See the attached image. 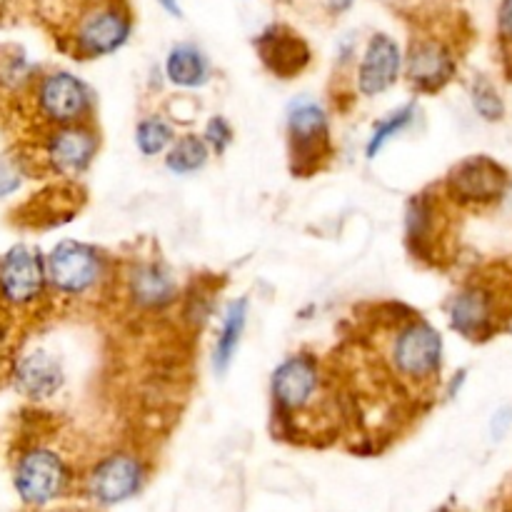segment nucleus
<instances>
[{
  "instance_id": "1",
  "label": "nucleus",
  "mask_w": 512,
  "mask_h": 512,
  "mask_svg": "<svg viewBox=\"0 0 512 512\" xmlns=\"http://www.w3.org/2000/svg\"><path fill=\"white\" fill-rule=\"evenodd\" d=\"M45 285V258L38 248L20 243L0 258V305L8 313L33 308L43 298Z\"/></svg>"
},
{
  "instance_id": "2",
  "label": "nucleus",
  "mask_w": 512,
  "mask_h": 512,
  "mask_svg": "<svg viewBox=\"0 0 512 512\" xmlns=\"http://www.w3.org/2000/svg\"><path fill=\"white\" fill-rule=\"evenodd\" d=\"M45 275L55 293L80 298L103 280V258L93 245L63 240L45 258Z\"/></svg>"
},
{
  "instance_id": "3",
  "label": "nucleus",
  "mask_w": 512,
  "mask_h": 512,
  "mask_svg": "<svg viewBox=\"0 0 512 512\" xmlns=\"http://www.w3.org/2000/svg\"><path fill=\"white\" fill-rule=\"evenodd\" d=\"M390 360H393L395 373L403 380H430L440 370L443 360V340L433 325L423 320L403 325L395 333L393 348H390Z\"/></svg>"
},
{
  "instance_id": "4",
  "label": "nucleus",
  "mask_w": 512,
  "mask_h": 512,
  "mask_svg": "<svg viewBox=\"0 0 512 512\" xmlns=\"http://www.w3.org/2000/svg\"><path fill=\"white\" fill-rule=\"evenodd\" d=\"M288 135L290 155H293V173H313V170H318L320 160L328 158V115H325V110L318 103L300 100V103L290 108Z\"/></svg>"
},
{
  "instance_id": "5",
  "label": "nucleus",
  "mask_w": 512,
  "mask_h": 512,
  "mask_svg": "<svg viewBox=\"0 0 512 512\" xmlns=\"http://www.w3.org/2000/svg\"><path fill=\"white\" fill-rule=\"evenodd\" d=\"M68 480L63 458L48 448H30L15 460L13 485L28 505H45L58 498Z\"/></svg>"
},
{
  "instance_id": "6",
  "label": "nucleus",
  "mask_w": 512,
  "mask_h": 512,
  "mask_svg": "<svg viewBox=\"0 0 512 512\" xmlns=\"http://www.w3.org/2000/svg\"><path fill=\"white\" fill-rule=\"evenodd\" d=\"M273 400L278 410L288 418L308 410L320 395V368L313 355H293L275 368Z\"/></svg>"
},
{
  "instance_id": "7",
  "label": "nucleus",
  "mask_w": 512,
  "mask_h": 512,
  "mask_svg": "<svg viewBox=\"0 0 512 512\" xmlns=\"http://www.w3.org/2000/svg\"><path fill=\"white\" fill-rule=\"evenodd\" d=\"M40 115L53 125H78L90 110V93L83 80L70 73H50L35 90Z\"/></svg>"
},
{
  "instance_id": "8",
  "label": "nucleus",
  "mask_w": 512,
  "mask_h": 512,
  "mask_svg": "<svg viewBox=\"0 0 512 512\" xmlns=\"http://www.w3.org/2000/svg\"><path fill=\"white\" fill-rule=\"evenodd\" d=\"M143 483V465L128 453H115L100 460L88 478V490L98 503L115 505L133 498Z\"/></svg>"
},
{
  "instance_id": "9",
  "label": "nucleus",
  "mask_w": 512,
  "mask_h": 512,
  "mask_svg": "<svg viewBox=\"0 0 512 512\" xmlns=\"http://www.w3.org/2000/svg\"><path fill=\"white\" fill-rule=\"evenodd\" d=\"M98 153V135L88 125H63L45 140V160L58 175H80Z\"/></svg>"
},
{
  "instance_id": "10",
  "label": "nucleus",
  "mask_w": 512,
  "mask_h": 512,
  "mask_svg": "<svg viewBox=\"0 0 512 512\" xmlns=\"http://www.w3.org/2000/svg\"><path fill=\"white\" fill-rule=\"evenodd\" d=\"M508 185V173L490 158H470L463 160L458 168L450 173V190L455 198L468 200V203H488L500 198Z\"/></svg>"
},
{
  "instance_id": "11",
  "label": "nucleus",
  "mask_w": 512,
  "mask_h": 512,
  "mask_svg": "<svg viewBox=\"0 0 512 512\" xmlns=\"http://www.w3.org/2000/svg\"><path fill=\"white\" fill-rule=\"evenodd\" d=\"M130 35V18L125 10L105 5V8H95L83 18L78 28V48L80 53L88 58H100L128 40Z\"/></svg>"
},
{
  "instance_id": "12",
  "label": "nucleus",
  "mask_w": 512,
  "mask_h": 512,
  "mask_svg": "<svg viewBox=\"0 0 512 512\" xmlns=\"http://www.w3.org/2000/svg\"><path fill=\"white\" fill-rule=\"evenodd\" d=\"M10 378L15 390L28 400H48L63 385V368L58 360L45 350H33L28 355H20L10 365Z\"/></svg>"
},
{
  "instance_id": "13",
  "label": "nucleus",
  "mask_w": 512,
  "mask_h": 512,
  "mask_svg": "<svg viewBox=\"0 0 512 512\" xmlns=\"http://www.w3.org/2000/svg\"><path fill=\"white\" fill-rule=\"evenodd\" d=\"M400 65V48L388 35H375L368 43V50L363 55V63L358 70V88L363 95H380L398 80Z\"/></svg>"
},
{
  "instance_id": "14",
  "label": "nucleus",
  "mask_w": 512,
  "mask_h": 512,
  "mask_svg": "<svg viewBox=\"0 0 512 512\" xmlns=\"http://www.w3.org/2000/svg\"><path fill=\"white\" fill-rule=\"evenodd\" d=\"M258 50L263 63L280 78H290V75L300 73L310 60L308 45L298 35L288 33L283 28H270L268 33L260 35Z\"/></svg>"
},
{
  "instance_id": "15",
  "label": "nucleus",
  "mask_w": 512,
  "mask_h": 512,
  "mask_svg": "<svg viewBox=\"0 0 512 512\" xmlns=\"http://www.w3.org/2000/svg\"><path fill=\"white\" fill-rule=\"evenodd\" d=\"M405 68H408L410 83L420 90L443 88L455 73V63L448 50L438 43H430V40L413 45Z\"/></svg>"
},
{
  "instance_id": "16",
  "label": "nucleus",
  "mask_w": 512,
  "mask_h": 512,
  "mask_svg": "<svg viewBox=\"0 0 512 512\" xmlns=\"http://www.w3.org/2000/svg\"><path fill=\"white\" fill-rule=\"evenodd\" d=\"M130 295L135 303L145 305V308H160L168 305L175 298V283L170 278L168 270L158 263H143L135 265L130 270Z\"/></svg>"
},
{
  "instance_id": "17",
  "label": "nucleus",
  "mask_w": 512,
  "mask_h": 512,
  "mask_svg": "<svg viewBox=\"0 0 512 512\" xmlns=\"http://www.w3.org/2000/svg\"><path fill=\"white\" fill-rule=\"evenodd\" d=\"M245 323H248V300L240 298L225 308L223 315V328H220L218 340L213 348V368L218 373H225L228 365L233 363L235 353H238L240 338H243Z\"/></svg>"
},
{
  "instance_id": "18",
  "label": "nucleus",
  "mask_w": 512,
  "mask_h": 512,
  "mask_svg": "<svg viewBox=\"0 0 512 512\" xmlns=\"http://www.w3.org/2000/svg\"><path fill=\"white\" fill-rule=\"evenodd\" d=\"M450 320H453V328L465 338H478L490 325V298L478 288L465 290L455 298Z\"/></svg>"
},
{
  "instance_id": "19",
  "label": "nucleus",
  "mask_w": 512,
  "mask_h": 512,
  "mask_svg": "<svg viewBox=\"0 0 512 512\" xmlns=\"http://www.w3.org/2000/svg\"><path fill=\"white\" fill-rule=\"evenodd\" d=\"M165 73L180 88H198L208 80V60L193 45H178L165 60Z\"/></svg>"
},
{
  "instance_id": "20",
  "label": "nucleus",
  "mask_w": 512,
  "mask_h": 512,
  "mask_svg": "<svg viewBox=\"0 0 512 512\" xmlns=\"http://www.w3.org/2000/svg\"><path fill=\"white\" fill-rule=\"evenodd\" d=\"M208 155L210 148L205 145L203 138H198V135H183L180 140H173V145L168 150V158H165V165H168L170 173L190 175L208 163Z\"/></svg>"
},
{
  "instance_id": "21",
  "label": "nucleus",
  "mask_w": 512,
  "mask_h": 512,
  "mask_svg": "<svg viewBox=\"0 0 512 512\" xmlns=\"http://www.w3.org/2000/svg\"><path fill=\"white\" fill-rule=\"evenodd\" d=\"M175 140L173 128L170 123H165L163 118H145L140 120L138 128H135V145L143 155L153 158L160 155L165 148H170Z\"/></svg>"
},
{
  "instance_id": "22",
  "label": "nucleus",
  "mask_w": 512,
  "mask_h": 512,
  "mask_svg": "<svg viewBox=\"0 0 512 512\" xmlns=\"http://www.w3.org/2000/svg\"><path fill=\"white\" fill-rule=\"evenodd\" d=\"M413 118H415V105L410 103V105H405V108H400L398 113L388 115L383 123L375 125L373 135H370V140H368V150H365V153H368V158H375V155L385 148V143H388V140H393L395 135L403 133V130L413 123Z\"/></svg>"
},
{
  "instance_id": "23",
  "label": "nucleus",
  "mask_w": 512,
  "mask_h": 512,
  "mask_svg": "<svg viewBox=\"0 0 512 512\" xmlns=\"http://www.w3.org/2000/svg\"><path fill=\"white\" fill-rule=\"evenodd\" d=\"M473 105L485 120H500L503 118V100L498 98L493 85L488 80H478L473 88Z\"/></svg>"
},
{
  "instance_id": "24",
  "label": "nucleus",
  "mask_w": 512,
  "mask_h": 512,
  "mask_svg": "<svg viewBox=\"0 0 512 512\" xmlns=\"http://www.w3.org/2000/svg\"><path fill=\"white\" fill-rule=\"evenodd\" d=\"M203 140L210 150H215V153H225L228 145L233 143V128H230L228 120L215 115V118L208 123V128H205Z\"/></svg>"
},
{
  "instance_id": "25",
  "label": "nucleus",
  "mask_w": 512,
  "mask_h": 512,
  "mask_svg": "<svg viewBox=\"0 0 512 512\" xmlns=\"http://www.w3.org/2000/svg\"><path fill=\"white\" fill-rule=\"evenodd\" d=\"M23 183V173H20L18 163L10 158H0V200L13 195Z\"/></svg>"
},
{
  "instance_id": "26",
  "label": "nucleus",
  "mask_w": 512,
  "mask_h": 512,
  "mask_svg": "<svg viewBox=\"0 0 512 512\" xmlns=\"http://www.w3.org/2000/svg\"><path fill=\"white\" fill-rule=\"evenodd\" d=\"M13 358H10V313L0 305V370L10 368Z\"/></svg>"
},
{
  "instance_id": "27",
  "label": "nucleus",
  "mask_w": 512,
  "mask_h": 512,
  "mask_svg": "<svg viewBox=\"0 0 512 512\" xmlns=\"http://www.w3.org/2000/svg\"><path fill=\"white\" fill-rule=\"evenodd\" d=\"M500 25H503L505 35L512 38V0H505L503 10H500Z\"/></svg>"
},
{
  "instance_id": "28",
  "label": "nucleus",
  "mask_w": 512,
  "mask_h": 512,
  "mask_svg": "<svg viewBox=\"0 0 512 512\" xmlns=\"http://www.w3.org/2000/svg\"><path fill=\"white\" fill-rule=\"evenodd\" d=\"M328 3L335 13H343V10H348L353 5V0H328Z\"/></svg>"
},
{
  "instance_id": "29",
  "label": "nucleus",
  "mask_w": 512,
  "mask_h": 512,
  "mask_svg": "<svg viewBox=\"0 0 512 512\" xmlns=\"http://www.w3.org/2000/svg\"><path fill=\"white\" fill-rule=\"evenodd\" d=\"M160 3L165 5V10H168V13H180V10H178V0H160Z\"/></svg>"
}]
</instances>
